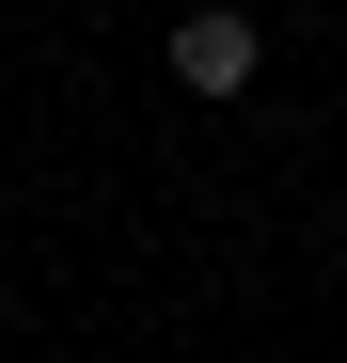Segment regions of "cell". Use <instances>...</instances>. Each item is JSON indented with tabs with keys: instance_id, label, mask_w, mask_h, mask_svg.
Segmentation results:
<instances>
[{
	"instance_id": "1",
	"label": "cell",
	"mask_w": 347,
	"mask_h": 363,
	"mask_svg": "<svg viewBox=\"0 0 347 363\" xmlns=\"http://www.w3.org/2000/svg\"><path fill=\"white\" fill-rule=\"evenodd\" d=\"M174 79H190V95H253V16H237V0L174 16Z\"/></svg>"
}]
</instances>
